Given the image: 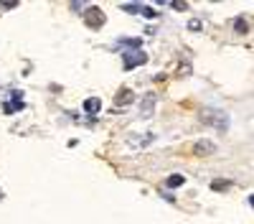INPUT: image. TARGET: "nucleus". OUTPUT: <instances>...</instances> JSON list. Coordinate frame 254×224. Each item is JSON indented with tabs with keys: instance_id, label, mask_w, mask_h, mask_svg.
Returning a JSON list of instances; mask_svg holds the SVG:
<instances>
[{
	"instance_id": "obj_1",
	"label": "nucleus",
	"mask_w": 254,
	"mask_h": 224,
	"mask_svg": "<svg viewBox=\"0 0 254 224\" xmlns=\"http://www.w3.org/2000/svg\"><path fill=\"white\" fill-rule=\"evenodd\" d=\"M201 120L206 122V125H216V128H221V130L229 125V117H226L221 110H211V107L201 110Z\"/></svg>"
},
{
	"instance_id": "obj_2",
	"label": "nucleus",
	"mask_w": 254,
	"mask_h": 224,
	"mask_svg": "<svg viewBox=\"0 0 254 224\" xmlns=\"http://www.w3.org/2000/svg\"><path fill=\"white\" fill-rule=\"evenodd\" d=\"M122 59H125V69H135V67H142L145 61H147V54L140 51V49H135V51H125Z\"/></svg>"
},
{
	"instance_id": "obj_3",
	"label": "nucleus",
	"mask_w": 254,
	"mask_h": 224,
	"mask_svg": "<svg viewBox=\"0 0 254 224\" xmlns=\"http://www.w3.org/2000/svg\"><path fill=\"white\" fill-rule=\"evenodd\" d=\"M84 20H87L89 28H102L104 26V13L97 5H92V8H87V13H84Z\"/></svg>"
},
{
	"instance_id": "obj_4",
	"label": "nucleus",
	"mask_w": 254,
	"mask_h": 224,
	"mask_svg": "<svg viewBox=\"0 0 254 224\" xmlns=\"http://www.w3.org/2000/svg\"><path fill=\"white\" fill-rule=\"evenodd\" d=\"M214 150H216L214 140H196L193 143V155H211Z\"/></svg>"
},
{
	"instance_id": "obj_5",
	"label": "nucleus",
	"mask_w": 254,
	"mask_h": 224,
	"mask_svg": "<svg viewBox=\"0 0 254 224\" xmlns=\"http://www.w3.org/2000/svg\"><path fill=\"white\" fill-rule=\"evenodd\" d=\"M84 110H87L89 115H97V112L102 110V102H99V97H89L87 102H84Z\"/></svg>"
},
{
	"instance_id": "obj_6",
	"label": "nucleus",
	"mask_w": 254,
	"mask_h": 224,
	"mask_svg": "<svg viewBox=\"0 0 254 224\" xmlns=\"http://www.w3.org/2000/svg\"><path fill=\"white\" fill-rule=\"evenodd\" d=\"M115 102H117V105H130V102H132V89H120Z\"/></svg>"
},
{
	"instance_id": "obj_7",
	"label": "nucleus",
	"mask_w": 254,
	"mask_h": 224,
	"mask_svg": "<svg viewBox=\"0 0 254 224\" xmlns=\"http://www.w3.org/2000/svg\"><path fill=\"white\" fill-rule=\"evenodd\" d=\"M183 183H186V178H183L181 173H173L171 178H168V186H171V189H176V186H183Z\"/></svg>"
},
{
	"instance_id": "obj_8",
	"label": "nucleus",
	"mask_w": 254,
	"mask_h": 224,
	"mask_svg": "<svg viewBox=\"0 0 254 224\" xmlns=\"http://www.w3.org/2000/svg\"><path fill=\"white\" fill-rule=\"evenodd\" d=\"M155 105V97H147L145 99V105H142V117H147V115H150V107Z\"/></svg>"
},
{
	"instance_id": "obj_9",
	"label": "nucleus",
	"mask_w": 254,
	"mask_h": 224,
	"mask_svg": "<svg viewBox=\"0 0 254 224\" xmlns=\"http://www.w3.org/2000/svg\"><path fill=\"white\" fill-rule=\"evenodd\" d=\"M15 110H23V102H13V105L8 102V105H5V112H8V115H10V112H15Z\"/></svg>"
},
{
	"instance_id": "obj_10",
	"label": "nucleus",
	"mask_w": 254,
	"mask_h": 224,
	"mask_svg": "<svg viewBox=\"0 0 254 224\" xmlns=\"http://www.w3.org/2000/svg\"><path fill=\"white\" fill-rule=\"evenodd\" d=\"M211 186H214V189H229V181H214Z\"/></svg>"
},
{
	"instance_id": "obj_11",
	"label": "nucleus",
	"mask_w": 254,
	"mask_h": 224,
	"mask_svg": "<svg viewBox=\"0 0 254 224\" xmlns=\"http://www.w3.org/2000/svg\"><path fill=\"white\" fill-rule=\"evenodd\" d=\"M142 15H147V18H155L158 13H155V8H142Z\"/></svg>"
},
{
	"instance_id": "obj_12",
	"label": "nucleus",
	"mask_w": 254,
	"mask_h": 224,
	"mask_svg": "<svg viewBox=\"0 0 254 224\" xmlns=\"http://www.w3.org/2000/svg\"><path fill=\"white\" fill-rule=\"evenodd\" d=\"M237 31H242V33H244V31H247V23H244V20H242V18H239V20H237Z\"/></svg>"
},
{
	"instance_id": "obj_13",
	"label": "nucleus",
	"mask_w": 254,
	"mask_h": 224,
	"mask_svg": "<svg viewBox=\"0 0 254 224\" xmlns=\"http://www.w3.org/2000/svg\"><path fill=\"white\" fill-rule=\"evenodd\" d=\"M249 204H252V207H254V196H252V199H249Z\"/></svg>"
},
{
	"instance_id": "obj_14",
	"label": "nucleus",
	"mask_w": 254,
	"mask_h": 224,
	"mask_svg": "<svg viewBox=\"0 0 254 224\" xmlns=\"http://www.w3.org/2000/svg\"><path fill=\"white\" fill-rule=\"evenodd\" d=\"M0 199H3V194H0Z\"/></svg>"
}]
</instances>
